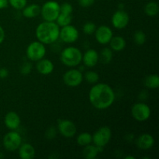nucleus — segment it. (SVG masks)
Masks as SVG:
<instances>
[{"label": "nucleus", "instance_id": "1", "mask_svg": "<svg viewBox=\"0 0 159 159\" xmlns=\"http://www.w3.org/2000/svg\"><path fill=\"white\" fill-rule=\"evenodd\" d=\"M115 99L114 90L107 83L94 84L89 93V100L91 105L99 110L111 107Z\"/></svg>", "mask_w": 159, "mask_h": 159}, {"label": "nucleus", "instance_id": "2", "mask_svg": "<svg viewBox=\"0 0 159 159\" xmlns=\"http://www.w3.org/2000/svg\"><path fill=\"white\" fill-rule=\"evenodd\" d=\"M60 26L55 22L43 21L37 26L35 34L38 41L43 44H52L59 39Z\"/></svg>", "mask_w": 159, "mask_h": 159}, {"label": "nucleus", "instance_id": "3", "mask_svg": "<svg viewBox=\"0 0 159 159\" xmlns=\"http://www.w3.org/2000/svg\"><path fill=\"white\" fill-rule=\"evenodd\" d=\"M82 53L75 47L65 48L60 54V60L63 65L70 68H75L82 62Z\"/></svg>", "mask_w": 159, "mask_h": 159}, {"label": "nucleus", "instance_id": "4", "mask_svg": "<svg viewBox=\"0 0 159 159\" xmlns=\"http://www.w3.org/2000/svg\"><path fill=\"white\" fill-rule=\"evenodd\" d=\"M60 14V4L56 1H48L40 7V15L44 21L55 22Z\"/></svg>", "mask_w": 159, "mask_h": 159}, {"label": "nucleus", "instance_id": "5", "mask_svg": "<svg viewBox=\"0 0 159 159\" xmlns=\"http://www.w3.org/2000/svg\"><path fill=\"white\" fill-rule=\"evenodd\" d=\"M46 51L45 44L37 40L28 45L26 50V57L31 61H38L39 60L44 57Z\"/></svg>", "mask_w": 159, "mask_h": 159}, {"label": "nucleus", "instance_id": "6", "mask_svg": "<svg viewBox=\"0 0 159 159\" xmlns=\"http://www.w3.org/2000/svg\"><path fill=\"white\" fill-rule=\"evenodd\" d=\"M93 135V143L98 148H103L109 144L112 138V130L108 126L101 127Z\"/></svg>", "mask_w": 159, "mask_h": 159}, {"label": "nucleus", "instance_id": "7", "mask_svg": "<svg viewBox=\"0 0 159 159\" xmlns=\"http://www.w3.org/2000/svg\"><path fill=\"white\" fill-rule=\"evenodd\" d=\"M2 143L6 150L9 152H15L18 150L23 141L21 135L16 130H10L3 137Z\"/></svg>", "mask_w": 159, "mask_h": 159}, {"label": "nucleus", "instance_id": "8", "mask_svg": "<svg viewBox=\"0 0 159 159\" xmlns=\"http://www.w3.org/2000/svg\"><path fill=\"white\" fill-rule=\"evenodd\" d=\"M151 109L144 102H137L131 107V116L138 122H144L151 116Z\"/></svg>", "mask_w": 159, "mask_h": 159}, {"label": "nucleus", "instance_id": "9", "mask_svg": "<svg viewBox=\"0 0 159 159\" xmlns=\"http://www.w3.org/2000/svg\"><path fill=\"white\" fill-rule=\"evenodd\" d=\"M84 79L82 71L76 68H71V69L67 71L63 75V82L65 85L67 86L75 88L81 85Z\"/></svg>", "mask_w": 159, "mask_h": 159}, {"label": "nucleus", "instance_id": "10", "mask_svg": "<svg viewBox=\"0 0 159 159\" xmlns=\"http://www.w3.org/2000/svg\"><path fill=\"white\" fill-rule=\"evenodd\" d=\"M57 130L64 138H71L76 134L77 127L71 120L61 119L57 121Z\"/></svg>", "mask_w": 159, "mask_h": 159}, {"label": "nucleus", "instance_id": "11", "mask_svg": "<svg viewBox=\"0 0 159 159\" xmlns=\"http://www.w3.org/2000/svg\"><path fill=\"white\" fill-rule=\"evenodd\" d=\"M79 33L77 28L73 25L69 24L61 27L59 38L66 43H75L79 39Z\"/></svg>", "mask_w": 159, "mask_h": 159}, {"label": "nucleus", "instance_id": "12", "mask_svg": "<svg viewBox=\"0 0 159 159\" xmlns=\"http://www.w3.org/2000/svg\"><path fill=\"white\" fill-rule=\"evenodd\" d=\"M130 21V16L128 13L124 9H119L113 13L112 16V24L113 27L117 30H122L127 27Z\"/></svg>", "mask_w": 159, "mask_h": 159}, {"label": "nucleus", "instance_id": "13", "mask_svg": "<svg viewBox=\"0 0 159 159\" xmlns=\"http://www.w3.org/2000/svg\"><path fill=\"white\" fill-rule=\"evenodd\" d=\"M94 34L96 41L102 45L108 44L113 36L112 30L106 25H102L96 28Z\"/></svg>", "mask_w": 159, "mask_h": 159}, {"label": "nucleus", "instance_id": "14", "mask_svg": "<svg viewBox=\"0 0 159 159\" xmlns=\"http://www.w3.org/2000/svg\"><path fill=\"white\" fill-rule=\"evenodd\" d=\"M5 126L9 130H16L20 127L21 120L17 113L14 111L8 112L4 117Z\"/></svg>", "mask_w": 159, "mask_h": 159}, {"label": "nucleus", "instance_id": "15", "mask_svg": "<svg viewBox=\"0 0 159 159\" xmlns=\"http://www.w3.org/2000/svg\"><path fill=\"white\" fill-rule=\"evenodd\" d=\"M155 144V138L150 134L144 133L140 135L136 140V145L141 150H149Z\"/></svg>", "mask_w": 159, "mask_h": 159}, {"label": "nucleus", "instance_id": "16", "mask_svg": "<svg viewBox=\"0 0 159 159\" xmlns=\"http://www.w3.org/2000/svg\"><path fill=\"white\" fill-rule=\"evenodd\" d=\"M82 61L88 68H93L99 62V53L94 49H89L82 54Z\"/></svg>", "mask_w": 159, "mask_h": 159}, {"label": "nucleus", "instance_id": "17", "mask_svg": "<svg viewBox=\"0 0 159 159\" xmlns=\"http://www.w3.org/2000/svg\"><path fill=\"white\" fill-rule=\"evenodd\" d=\"M36 68L39 74L43 75H48L53 72L54 69V65L51 60L43 57L37 61Z\"/></svg>", "mask_w": 159, "mask_h": 159}, {"label": "nucleus", "instance_id": "18", "mask_svg": "<svg viewBox=\"0 0 159 159\" xmlns=\"http://www.w3.org/2000/svg\"><path fill=\"white\" fill-rule=\"evenodd\" d=\"M19 156L21 159H33L36 155V150L34 146L29 143H24L18 148Z\"/></svg>", "mask_w": 159, "mask_h": 159}, {"label": "nucleus", "instance_id": "19", "mask_svg": "<svg viewBox=\"0 0 159 159\" xmlns=\"http://www.w3.org/2000/svg\"><path fill=\"white\" fill-rule=\"evenodd\" d=\"M22 13L25 18H35L40 14V6L37 4H30L28 6L26 5L22 9Z\"/></svg>", "mask_w": 159, "mask_h": 159}, {"label": "nucleus", "instance_id": "20", "mask_svg": "<svg viewBox=\"0 0 159 159\" xmlns=\"http://www.w3.org/2000/svg\"><path fill=\"white\" fill-rule=\"evenodd\" d=\"M109 43L112 51H117V52L123 51L127 45L125 39L120 36H116V37L113 36Z\"/></svg>", "mask_w": 159, "mask_h": 159}, {"label": "nucleus", "instance_id": "21", "mask_svg": "<svg viewBox=\"0 0 159 159\" xmlns=\"http://www.w3.org/2000/svg\"><path fill=\"white\" fill-rule=\"evenodd\" d=\"M100 152L99 148L94 144H88L85 146L82 151V155L86 159H95Z\"/></svg>", "mask_w": 159, "mask_h": 159}, {"label": "nucleus", "instance_id": "22", "mask_svg": "<svg viewBox=\"0 0 159 159\" xmlns=\"http://www.w3.org/2000/svg\"><path fill=\"white\" fill-rule=\"evenodd\" d=\"M144 85L150 89H156L159 87V76L157 74H152L144 79Z\"/></svg>", "mask_w": 159, "mask_h": 159}, {"label": "nucleus", "instance_id": "23", "mask_svg": "<svg viewBox=\"0 0 159 159\" xmlns=\"http://www.w3.org/2000/svg\"><path fill=\"white\" fill-rule=\"evenodd\" d=\"M144 13L150 17H154L158 14L159 6L156 2H149L144 6Z\"/></svg>", "mask_w": 159, "mask_h": 159}, {"label": "nucleus", "instance_id": "24", "mask_svg": "<svg viewBox=\"0 0 159 159\" xmlns=\"http://www.w3.org/2000/svg\"><path fill=\"white\" fill-rule=\"evenodd\" d=\"M76 142L79 145L85 147L93 143V135L89 132H82L78 135Z\"/></svg>", "mask_w": 159, "mask_h": 159}, {"label": "nucleus", "instance_id": "25", "mask_svg": "<svg viewBox=\"0 0 159 159\" xmlns=\"http://www.w3.org/2000/svg\"><path fill=\"white\" fill-rule=\"evenodd\" d=\"M113 59V51L110 48H105L101 51L99 54V61H100L102 64L110 63Z\"/></svg>", "mask_w": 159, "mask_h": 159}, {"label": "nucleus", "instance_id": "26", "mask_svg": "<svg viewBox=\"0 0 159 159\" xmlns=\"http://www.w3.org/2000/svg\"><path fill=\"white\" fill-rule=\"evenodd\" d=\"M71 21H72V16H71V14H66L60 12L57 20H56L55 23L60 27H63V26H67V25L71 24Z\"/></svg>", "mask_w": 159, "mask_h": 159}, {"label": "nucleus", "instance_id": "27", "mask_svg": "<svg viewBox=\"0 0 159 159\" xmlns=\"http://www.w3.org/2000/svg\"><path fill=\"white\" fill-rule=\"evenodd\" d=\"M85 79L88 83L94 84L97 83L99 79V76L97 72L94 71H88L85 74Z\"/></svg>", "mask_w": 159, "mask_h": 159}, {"label": "nucleus", "instance_id": "28", "mask_svg": "<svg viewBox=\"0 0 159 159\" xmlns=\"http://www.w3.org/2000/svg\"><path fill=\"white\" fill-rule=\"evenodd\" d=\"M147 37L144 31L138 30L134 34V40L138 45H143L146 42Z\"/></svg>", "mask_w": 159, "mask_h": 159}, {"label": "nucleus", "instance_id": "29", "mask_svg": "<svg viewBox=\"0 0 159 159\" xmlns=\"http://www.w3.org/2000/svg\"><path fill=\"white\" fill-rule=\"evenodd\" d=\"M9 4L16 10H22L27 4V0H8Z\"/></svg>", "mask_w": 159, "mask_h": 159}, {"label": "nucleus", "instance_id": "30", "mask_svg": "<svg viewBox=\"0 0 159 159\" xmlns=\"http://www.w3.org/2000/svg\"><path fill=\"white\" fill-rule=\"evenodd\" d=\"M96 28L97 26L93 22H86L82 26V30L87 35H92L95 33Z\"/></svg>", "mask_w": 159, "mask_h": 159}, {"label": "nucleus", "instance_id": "31", "mask_svg": "<svg viewBox=\"0 0 159 159\" xmlns=\"http://www.w3.org/2000/svg\"><path fill=\"white\" fill-rule=\"evenodd\" d=\"M33 69V65L31 64V62L30 61H26L24 63H23V65L20 66V71L23 75H30Z\"/></svg>", "mask_w": 159, "mask_h": 159}, {"label": "nucleus", "instance_id": "32", "mask_svg": "<svg viewBox=\"0 0 159 159\" xmlns=\"http://www.w3.org/2000/svg\"><path fill=\"white\" fill-rule=\"evenodd\" d=\"M73 7L70 3L64 2L60 5V12L66 14H72Z\"/></svg>", "mask_w": 159, "mask_h": 159}, {"label": "nucleus", "instance_id": "33", "mask_svg": "<svg viewBox=\"0 0 159 159\" xmlns=\"http://www.w3.org/2000/svg\"><path fill=\"white\" fill-rule=\"evenodd\" d=\"M57 136V129L54 127H50L45 132V138L48 140H52Z\"/></svg>", "mask_w": 159, "mask_h": 159}, {"label": "nucleus", "instance_id": "34", "mask_svg": "<svg viewBox=\"0 0 159 159\" xmlns=\"http://www.w3.org/2000/svg\"><path fill=\"white\" fill-rule=\"evenodd\" d=\"M79 6L83 8H88L93 6L95 2V0H79Z\"/></svg>", "mask_w": 159, "mask_h": 159}, {"label": "nucleus", "instance_id": "35", "mask_svg": "<svg viewBox=\"0 0 159 159\" xmlns=\"http://www.w3.org/2000/svg\"><path fill=\"white\" fill-rule=\"evenodd\" d=\"M9 71L7 68H0V79H4L9 76Z\"/></svg>", "mask_w": 159, "mask_h": 159}, {"label": "nucleus", "instance_id": "36", "mask_svg": "<svg viewBox=\"0 0 159 159\" xmlns=\"http://www.w3.org/2000/svg\"><path fill=\"white\" fill-rule=\"evenodd\" d=\"M5 37H6V34H5V30L2 28V26H0V44L3 43L5 40Z\"/></svg>", "mask_w": 159, "mask_h": 159}, {"label": "nucleus", "instance_id": "37", "mask_svg": "<svg viewBox=\"0 0 159 159\" xmlns=\"http://www.w3.org/2000/svg\"><path fill=\"white\" fill-rule=\"evenodd\" d=\"M9 6L8 0H0V9H3Z\"/></svg>", "mask_w": 159, "mask_h": 159}, {"label": "nucleus", "instance_id": "38", "mask_svg": "<svg viewBox=\"0 0 159 159\" xmlns=\"http://www.w3.org/2000/svg\"><path fill=\"white\" fill-rule=\"evenodd\" d=\"M125 158H126V159H128V158H130V159H134L135 158H134V156H127V157H126Z\"/></svg>", "mask_w": 159, "mask_h": 159}]
</instances>
